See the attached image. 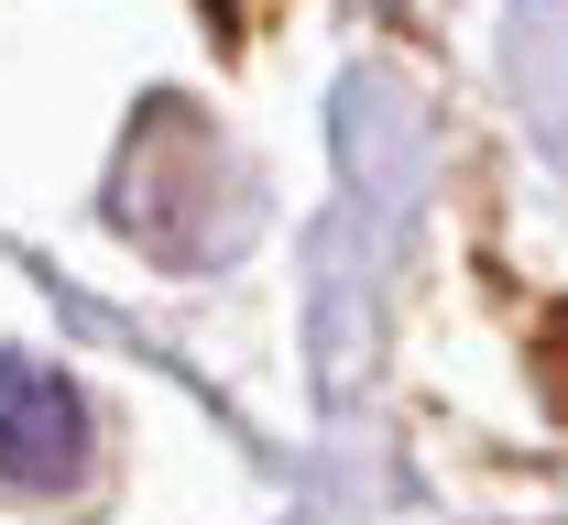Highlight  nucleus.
Here are the masks:
<instances>
[{
  "label": "nucleus",
  "instance_id": "f03ea898",
  "mask_svg": "<svg viewBox=\"0 0 568 525\" xmlns=\"http://www.w3.org/2000/svg\"><path fill=\"white\" fill-rule=\"evenodd\" d=\"M175 198H219V209L241 198V175H230V153L209 143V121H197V143H186V164H175ZM110 209H121V230H142L153 252L175 241V263H219V252H209V220H175V209H153V198H142V175H121V186H110Z\"/></svg>",
  "mask_w": 568,
  "mask_h": 525
},
{
  "label": "nucleus",
  "instance_id": "f257e3e1",
  "mask_svg": "<svg viewBox=\"0 0 568 525\" xmlns=\"http://www.w3.org/2000/svg\"><path fill=\"white\" fill-rule=\"evenodd\" d=\"M77 471H88V394L22 351H0V482L67 493Z\"/></svg>",
  "mask_w": 568,
  "mask_h": 525
}]
</instances>
